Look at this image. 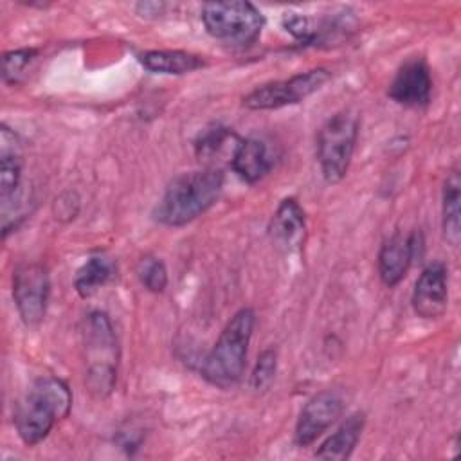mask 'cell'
I'll list each match as a JSON object with an SVG mask.
<instances>
[{"label":"cell","instance_id":"obj_18","mask_svg":"<svg viewBox=\"0 0 461 461\" xmlns=\"http://www.w3.org/2000/svg\"><path fill=\"white\" fill-rule=\"evenodd\" d=\"M459 200H461V180L457 171H450L443 184L441 194V229L445 240L457 247L461 240V220H459Z\"/></svg>","mask_w":461,"mask_h":461},{"label":"cell","instance_id":"obj_20","mask_svg":"<svg viewBox=\"0 0 461 461\" xmlns=\"http://www.w3.org/2000/svg\"><path fill=\"white\" fill-rule=\"evenodd\" d=\"M137 277H139L140 285L153 294H160L167 286L166 265L162 259H158L155 256H144L139 261Z\"/></svg>","mask_w":461,"mask_h":461},{"label":"cell","instance_id":"obj_4","mask_svg":"<svg viewBox=\"0 0 461 461\" xmlns=\"http://www.w3.org/2000/svg\"><path fill=\"white\" fill-rule=\"evenodd\" d=\"M81 335L88 355V387L92 393L106 396L117 378V337L108 315L104 312H90L83 321Z\"/></svg>","mask_w":461,"mask_h":461},{"label":"cell","instance_id":"obj_6","mask_svg":"<svg viewBox=\"0 0 461 461\" xmlns=\"http://www.w3.org/2000/svg\"><path fill=\"white\" fill-rule=\"evenodd\" d=\"M202 22L214 40L230 45H249L256 41L265 27L261 11L245 0L203 4Z\"/></svg>","mask_w":461,"mask_h":461},{"label":"cell","instance_id":"obj_12","mask_svg":"<svg viewBox=\"0 0 461 461\" xmlns=\"http://www.w3.org/2000/svg\"><path fill=\"white\" fill-rule=\"evenodd\" d=\"M412 310L421 319H438L445 313L448 304V283L447 268L443 263H430L420 274L412 297Z\"/></svg>","mask_w":461,"mask_h":461},{"label":"cell","instance_id":"obj_9","mask_svg":"<svg viewBox=\"0 0 461 461\" xmlns=\"http://www.w3.org/2000/svg\"><path fill=\"white\" fill-rule=\"evenodd\" d=\"M344 411V400L339 391L324 389L313 394L299 412L294 441L297 447L312 445L326 429H330Z\"/></svg>","mask_w":461,"mask_h":461},{"label":"cell","instance_id":"obj_23","mask_svg":"<svg viewBox=\"0 0 461 461\" xmlns=\"http://www.w3.org/2000/svg\"><path fill=\"white\" fill-rule=\"evenodd\" d=\"M36 49H16L9 50L2 58V77L5 83H16L25 67L36 58Z\"/></svg>","mask_w":461,"mask_h":461},{"label":"cell","instance_id":"obj_3","mask_svg":"<svg viewBox=\"0 0 461 461\" xmlns=\"http://www.w3.org/2000/svg\"><path fill=\"white\" fill-rule=\"evenodd\" d=\"M254 326L256 312L252 308H241L230 317L202 362L200 373L205 382L227 389L241 380Z\"/></svg>","mask_w":461,"mask_h":461},{"label":"cell","instance_id":"obj_2","mask_svg":"<svg viewBox=\"0 0 461 461\" xmlns=\"http://www.w3.org/2000/svg\"><path fill=\"white\" fill-rule=\"evenodd\" d=\"M223 191V173L216 167L182 173L169 182L153 209L155 221L182 227L211 209Z\"/></svg>","mask_w":461,"mask_h":461},{"label":"cell","instance_id":"obj_8","mask_svg":"<svg viewBox=\"0 0 461 461\" xmlns=\"http://www.w3.org/2000/svg\"><path fill=\"white\" fill-rule=\"evenodd\" d=\"M50 281L40 263L20 265L13 274V299L25 326H38L47 312Z\"/></svg>","mask_w":461,"mask_h":461},{"label":"cell","instance_id":"obj_13","mask_svg":"<svg viewBox=\"0 0 461 461\" xmlns=\"http://www.w3.org/2000/svg\"><path fill=\"white\" fill-rule=\"evenodd\" d=\"M270 238L283 252H295L304 245L306 214L295 198H285L277 205L270 227Z\"/></svg>","mask_w":461,"mask_h":461},{"label":"cell","instance_id":"obj_17","mask_svg":"<svg viewBox=\"0 0 461 461\" xmlns=\"http://www.w3.org/2000/svg\"><path fill=\"white\" fill-rule=\"evenodd\" d=\"M139 63L153 74L182 76L194 72L205 65V61L185 50H146L139 54Z\"/></svg>","mask_w":461,"mask_h":461},{"label":"cell","instance_id":"obj_5","mask_svg":"<svg viewBox=\"0 0 461 461\" xmlns=\"http://www.w3.org/2000/svg\"><path fill=\"white\" fill-rule=\"evenodd\" d=\"M358 137V115L342 110L326 119L317 133V160L328 184H339L351 164Z\"/></svg>","mask_w":461,"mask_h":461},{"label":"cell","instance_id":"obj_10","mask_svg":"<svg viewBox=\"0 0 461 461\" xmlns=\"http://www.w3.org/2000/svg\"><path fill=\"white\" fill-rule=\"evenodd\" d=\"M432 94V77L427 61L421 56H412L400 65L387 95L398 104L409 108H423L429 104Z\"/></svg>","mask_w":461,"mask_h":461},{"label":"cell","instance_id":"obj_16","mask_svg":"<svg viewBox=\"0 0 461 461\" xmlns=\"http://www.w3.org/2000/svg\"><path fill=\"white\" fill-rule=\"evenodd\" d=\"M366 425L364 412L349 414L333 434H330L315 450V457L326 461H344L355 450Z\"/></svg>","mask_w":461,"mask_h":461},{"label":"cell","instance_id":"obj_15","mask_svg":"<svg viewBox=\"0 0 461 461\" xmlns=\"http://www.w3.org/2000/svg\"><path fill=\"white\" fill-rule=\"evenodd\" d=\"M0 198L2 205L9 203L16 198L20 178H22V151L20 140L14 131H11L5 124L0 130Z\"/></svg>","mask_w":461,"mask_h":461},{"label":"cell","instance_id":"obj_7","mask_svg":"<svg viewBox=\"0 0 461 461\" xmlns=\"http://www.w3.org/2000/svg\"><path fill=\"white\" fill-rule=\"evenodd\" d=\"M331 77L328 68L317 67L306 72L294 74L288 79L265 83L256 86L243 97V106L249 110H277L283 106L297 104L308 95L322 88V85Z\"/></svg>","mask_w":461,"mask_h":461},{"label":"cell","instance_id":"obj_14","mask_svg":"<svg viewBox=\"0 0 461 461\" xmlns=\"http://www.w3.org/2000/svg\"><path fill=\"white\" fill-rule=\"evenodd\" d=\"M274 166L268 146L258 137L241 139L232 151L230 167L245 182L256 184L265 178Z\"/></svg>","mask_w":461,"mask_h":461},{"label":"cell","instance_id":"obj_1","mask_svg":"<svg viewBox=\"0 0 461 461\" xmlns=\"http://www.w3.org/2000/svg\"><path fill=\"white\" fill-rule=\"evenodd\" d=\"M72 409V393L65 380L47 375L36 378L14 409V427L20 439L32 447L43 441L56 421Z\"/></svg>","mask_w":461,"mask_h":461},{"label":"cell","instance_id":"obj_19","mask_svg":"<svg viewBox=\"0 0 461 461\" xmlns=\"http://www.w3.org/2000/svg\"><path fill=\"white\" fill-rule=\"evenodd\" d=\"M113 276H115V265L110 258L92 256L77 268L74 277V288L83 299H86L94 295L101 286L110 283Z\"/></svg>","mask_w":461,"mask_h":461},{"label":"cell","instance_id":"obj_21","mask_svg":"<svg viewBox=\"0 0 461 461\" xmlns=\"http://www.w3.org/2000/svg\"><path fill=\"white\" fill-rule=\"evenodd\" d=\"M229 137H232L229 128H225L221 124H211L198 133V137L194 140V151L202 158L212 157L214 153H218L221 149V146L225 144V140Z\"/></svg>","mask_w":461,"mask_h":461},{"label":"cell","instance_id":"obj_11","mask_svg":"<svg viewBox=\"0 0 461 461\" xmlns=\"http://www.w3.org/2000/svg\"><path fill=\"white\" fill-rule=\"evenodd\" d=\"M423 236L420 230L411 234H393L378 252V274L385 286H396L407 274L414 258H421Z\"/></svg>","mask_w":461,"mask_h":461},{"label":"cell","instance_id":"obj_22","mask_svg":"<svg viewBox=\"0 0 461 461\" xmlns=\"http://www.w3.org/2000/svg\"><path fill=\"white\" fill-rule=\"evenodd\" d=\"M277 371V353L276 349H265L254 366V371L250 375V385L256 391H265L274 382Z\"/></svg>","mask_w":461,"mask_h":461}]
</instances>
